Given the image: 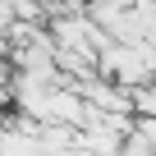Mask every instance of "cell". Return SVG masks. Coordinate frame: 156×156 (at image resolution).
<instances>
[{"label":"cell","instance_id":"obj_1","mask_svg":"<svg viewBox=\"0 0 156 156\" xmlns=\"http://www.w3.org/2000/svg\"><path fill=\"white\" fill-rule=\"evenodd\" d=\"M119 156H156V147H151V142H147V138H142V133L133 129V133L124 138V147H119Z\"/></svg>","mask_w":156,"mask_h":156}]
</instances>
